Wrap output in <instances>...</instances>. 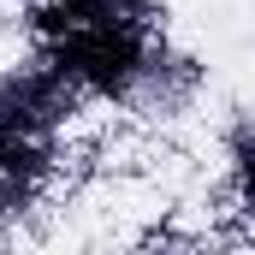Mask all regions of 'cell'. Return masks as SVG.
<instances>
[{"label": "cell", "mask_w": 255, "mask_h": 255, "mask_svg": "<svg viewBox=\"0 0 255 255\" xmlns=\"http://www.w3.org/2000/svg\"><path fill=\"white\" fill-rule=\"evenodd\" d=\"M125 0L65 24L54 36V71L71 77V83H89L101 95H125L142 71V24L119 12Z\"/></svg>", "instance_id": "cell-1"}]
</instances>
